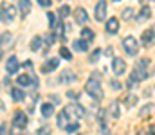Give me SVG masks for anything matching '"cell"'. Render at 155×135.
<instances>
[{"instance_id":"cell-36","label":"cell","mask_w":155,"mask_h":135,"mask_svg":"<svg viewBox=\"0 0 155 135\" xmlns=\"http://www.w3.org/2000/svg\"><path fill=\"white\" fill-rule=\"evenodd\" d=\"M110 85H112V88H114V90L121 88V83H119V81H116V79H112V81H110Z\"/></svg>"},{"instance_id":"cell-30","label":"cell","mask_w":155,"mask_h":135,"mask_svg":"<svg viewBox=\"0 0 155 135\" xmlns=\"http://www.w3.org/2000/svg\"><path fill=\"white\" fill-rule=\"evenodd\" d=\"M148 63H150V61H148V58H141V59L135 63V67H137V69H146V67H148Z\"/></svg>"},{"instance_id":"cell-5","label":"cell","mask_w":155,"mask_h":135,"mask_svg":"<svg viewBox=\"0 0 155 135\" xmlns=\"http://www.w3.org/2000/svg\"><path fill=\"white\" fill-rule=\"evenodd\" d=\"M18 67H20V63H18L16 56H11V58L5 59V72H7V74H16Z\"/></svg>"},{"instance_id":"cell-7","label":"cell","mask_w":155,"mask_h":135,"mask_svg":"<svg viewBox=\"0 0 155 135\" xmlns=\"http://www.w3.org/2000/svg\"><path fill=\"white\" fill-rule=\"evenodd\" d=\"M94 14H96V20H97V22H103L105 16H107V2H97Z\"/></svg>"},{"instance_id":"cell-29","label":"cell","mask_w":155,"mask_h":135,"mask_svg":"<svg viewBox=\"0 0 155 135\" xmlns=\"http://www.w3.org/2000/svg\"><path fill=\"white\" fill-rule=\"evenodd\" d=\"M69 13H71V7H69V5H61V7L58 9V14H60L61 18H65Z\"/></svg>"},{"instance_id":"cell-6","label":"cell","mask_w":155,"mask_h":135,"mask_svg":"<svg viewBox=\"0 0 155 135\" xmlns=\"http://www.w3.org/2000/svg\"><path fill=\"white\" fill-rule=\"evenodd\" d=\"M13 124H15V128H25L27 126V115L24 112H15Z\"/></svg>"},{"instance_id":"cell-14","label":"cell","mask_w":155,"mask_h":135,"mask_svg":"<svg viewBox=\"0 0 155 135\" xmlns=\"http://www.w3.org/2000/svg\"><path fill=\"white\" fill-rule=\"evenodd\" d=\"M16 9H20V14L25 16V14L31 11V2H29V0H22V2H18V7H16Z\"/></svg>"},{"instance_id":"cell-34","label":"cell","mask_w":155,"mask_h":135,"mask_svg":"<svg viewBox=\"0 0 155 135\" xmlns=\"http://www.w3.org/2000/svg\"><path fill=\"white\" fill-rule=\"evenodd\" d=\"M67 132H71V133H74L76 130H79V124L78 123H71V124H67V128H65Z\"/></svg>"},{"instance_id":"cell-39","label":"cell","mask_w":155,"mask_h":135,"mask_svg":"<svg viewBox=\"0 0 155 135\" xmlns=\"http://www.w3.org/2000/svg\"><path fill=\"white\" fill-rule=\"evenodd\" d=\"M150 133H152V135H155V126H152V128H150Z\"/></svg>"},{"instance_id":"cell-32","label":"cell","mask_w":155,"mask_h":135,"mask_svg":"<svg viewBox=\"0 0 155 135\" xmlns=\"http://www.w3.org/2000/svg\"><path fill=\"white\" fill-rule=\"evenodd\" d=\"M150 112H152V104H146V106H144V108L139 112V117H143V119H144V117H146Z\"/></svg>"},{"instance_id":"cell-12","label":"cell","mask_w":155,"mask_h":135,"mask_svg":"<svg viewBox=\"0 0 155 135\" xmlns=\"http://www.w3.org/2000/svg\"><path fill=\"white\" fill-rule=\"evenodd\" d=\"M117 31H119V20L117 18H108L107 20V33L116 34Z\"/></svg>"},{"instance_id":"cell-40","label":"cell","mask_w":155,"mask_h":135,"mask_svg":"<svg viewBox=\"0 0 155 135\" xmlns=\"http://www.w3.org/2000/svg\"><path fill=\"white\" fill-rule=\"evenodd\" d=\"M0 59H2V47H0Z\"/></svg>"},{"instance_id":"cell-37","label":"cell","mask_w":155,"mask_h":135,"mask_svg":"<svg viewBox=\"0 0 155 135\" xmlns=\"http://www.w3.org/2000/svg\"><path fill=\"white\" fill-rule=\"evenodd\" d=\"M38 4L41 5V7H49L52 2H51V0H38Z\"/></svg>"},{"instance_id":"cell-31","label":"cell","mask_w":155,"mask_h":135,"mask_svg":"<svg viewBox=\"0 0 155 135\" xmlns=\"http://www.w3.org/2000/svg\"><path fill=\"white\" fill-rule=\"evenodd\" d=\"M99 54H101V50H99V49H96V50H94V52L90 54L88 61H90V63H96V61H97V58H99Z\"/></svg>"},{"instance_id":"cell-35","label":"cell","mask_w":155,"mask_h":135,"mask_svg":"<svg viewBox=\"0 0 155 135\" xmlns=\"http://www.w3.org/2000/svg\"><path fill=\"white\" fill-rule=\"evenodd\" d=\"M49 133H51V126H41L36 132V135H49Z\"/></svg>"},{"instance_id":"cell-28","label":"cell","mask_w":155,"mask_h":135,"mask_svg":"<svg viewBox=\"0 0 155 135\" xmlns=\"http://www.w3.org/2000/svg\"><path fill=\"white\" fill-rule=\"evenodd\" d=\"M60 56H61V58H65V59H71V58H72V54H71V50H69V49H67L65 45H63V47L60 49Z\"/></svg>"},{"instance_id":"cell-3","label":"cell","mask_w":155,"mask_h":135,"mask_svg":"<svg viewBox=\"0 0 155 135\" xmlns=\"http://www.w3.org/2000/svg\"><path fill=\"white\" fill-rule=\"evenodd\" d=\"M15 16H16V7L15 5H2V13H0V18H2V22H5V24H11L13 20H15Z\"/></svg>"},{"instance_id":"cell-24","label":"cell","mask_w":155,"mask_h":135,"mask_svg":"<svg viewBox=\"0 0 155 135\" xmlns=\"http://www.w3.org/2000/svg\"><path fill=\"white\" fill-rule=\"evenodd\" d=\"M11 94H13V99H15L16 103L24 99V90H22V88H13V92H11Z\"/></svg>"},{"instance_id":"cell-17","label":"cell","mask_w":155,"mask_h":135,"mask_svg":"<svg viewBox=\"0 0 155 135\" xmlns=\"http://www.w3.org/2000/svg\"><path fill=\"white\" fill-rule=\"evenodd\" d=\"M108 114H110L112 117H116V119L121 115V112H119V103H117V101H112V103H110V106H108Z\"/></svg>"},{"instance_id":"cell-21","label":"cell","mask_w":155,"mask_h":135,"mask_svg":"<svg viewBox=\"0 0 155 135\" xmlns=\"http://www.w3.org/2000/svg\"><path fill=\"white\" fill-rule=\"evenodd\" d=\"M67 124H69V117L63 112H60V115H58V128H67Z\"/></svg>"},{"instance_id":"cell-18","label":"cell","mask_w":155,"mask_h":135,"mask_svg":"<svg viewBox=\"0 0 155 135\" xmlns=\"http://www.w3.org/2000/svg\"><path fill=\"white\" fill-rule=\"evenodd\" d=\"M58 65H60V59L52 58V59H49V61L43 65V70H45V72H49V70H54V69H58Z\"/></svg>"},{"instance_id":"cell-1","label":"cell","mask_w":155,"mask_h":135,"mask_svg":"<svg viewBox=\"0 0 155 135\" xmlns=\"http://www.w3.org/2000/svg\"><path fill=\"white\" fill-rule=\"evenodd\" d=\"M85 88H87V92L96 99V101H101L103 99V88H101V83L97 81V79H88L87 81V85H85Z\"/></svg>"},{"instance_id":"cell-11","label":"cell","mask_w":155,"mask_h":135,"mask_svg":"<svg viewBox=\"0 0 155 135\" xmlns=\"http://www.w3.org/2000/svg\"><path fill=\"white\" fill-rule=\"evenodd\" d=\"M143 43L146 45V47H150L152 43H155V31L153 29H148V31L143 33Z\"/></svg>"},{"instance_id":"cell-27","label":"cell","mask_w":155,"mask_h":135,"mask_svg":"<svg viewBox=\"0 0 155 135\" xmlns=\"http://www.w3.org/2000/svg\"><path fill=\"white\" fill-rule=\"evenodd\" d=\"M47 16H49V24H51L54 29H60V25H58V20H56V14H54V13H49Z\"/></svg>"},{"instance_id":"cell-20","label":"cell","mask_w":155,"mask_h":135,"mask_svg":"<svg viewBox=\"0 0 155 135\" xmlns=\"http://www.w3.org/2000/svg\"><path fill=\"white\" fill-rule=\"evenodd\" d=\"M52 114H54V104L45 103V104L41 106V115H43V117H51Z\"/></svg>"},{"instance_id":"cell-2","label":"cell","mask_w":155,"mask_h":135,"mask_svg":"<svg viewBox=\"0 0 155 135\" xmlns=\"http://www.w3.org/2000/svg\"><path fill=\"white\" fill-rule=\"evenodd\" d=\"M63 114H65L69 119L78 121L79 117H83V115H85V110H83V106H81V104H78V103H71V104H67V106L63 108Z\"/></svg>"},{"instance_id":"cell-19","label":"cell","mask_w":155,"mask_h":135,"mask_svg":"<svg viewBox=\"0 0 155 135\" xmlns=\"http://www.w3.org/2000/svg\"><path fill=\"white\" fill-rule=\"evenodd\" d=\"M16 81H18V85H20V87H27V85H31L35 79H33V78H29L27 74H20Z\"/></svg>"},{"instance_id":"cell-25","label":"cell","mask_w":155,"mask_h":135,"mask_svg":"<svg viewBox=\"0 0 155 135\" xmlns=\"http://www.w3.org/2000/svg\"><path fill=\"white\" fill-rule=\"evenodd\" d=\"M40 47H41V38L40 36H35L33 42H31V49L33 50H40Z\"/></svg>"},{"instance_id":"cell-13","label":"cell","mask_w":155,"mask_h":135,"mask_svg":"<svg viewBox=\"0 0 155 135\" xmlns=\"http://www.w3.org/2000/svg\"><path fill=\"white\" fill-rule=\"evenodd\" d=\"M150 14H152V9H150V5H143V9L139 11L137 22H144V20H148V18H150Z\"/></svg>"},{"instance_id":"cell-26","label":"cell","mask_w":155,"mask_h":135,"mask_svg":"<svg viewBox=\"0 0 155 135\" xmlns=\"http://www.w3.org/2000/svg\"><path fill=\"white\" fill-rule=\"evenodd\" d=\"M121 16H123V20H132V16H134V9H132V7H126V9L123 11Z\"/></svg>"},{"instance_id":"cell-22","label":"cell","mask_w":155,"mask_h":135,"mask_svg":"<svg viewBox=\"0 0 155 135\" xmlns=\"http://www.w3.org/2000/svg\"><path fill=\"white\" fill-rule=\"evenodd\" d=\"M74 49H76L78 52H85V50L88 49V43L83 42V40H76V42H74Z\"/></svg>"},{"instance_id":"cell-33","label":"cell","mask_w":155,"mask_h":135,"mask_svg":"<svg viewBox=\"0 0 155 135\" xmlns=\"http://www.w3.org/2000/svg\"><path fill=\"white\" fill-rule=\"evenodd\" d=\"M9 42H11V34L9 33H5V34L0 36V45H7Z\"/></svg>"},{"instance_id":"cell-8","label":"cell","mask_w":155,"mask_h":135,"mask_svg":"<svg viewBox=\"0 0 155 135\" xmlns=\"http://www.w3.org/2000/svg\"><path fill=\"white\" fill-rule=\"evenodd\" d=\"M112 69H114V72H116L117 76L124 74V70H126V63H124V59H121V58H114V61H112Z\"/></svg>"},{"instance_id":"cell-23","label":"cell","mask_w":155,"mask_h":135,"mask_svg":"<svg viewBox=\"0 0 155 135\" xmlns=\"http://www.w3.org/2000/svg\"><path fill=\"white\" fill-rule=\"evenodd\" d=\"M135 103H137V95H135V94H128V95L124 97V104H126L128 108H130V106H134Z\"/></svg>"},{"instance_id":"cell-10","label":"cell","mask_w":155,"mask_h":135,"mask_svg":"<svg viewBox=\"0 0 155 135\" xmlns=\"http://www.w3.org/2000/svg\"><path fill=\"white\" fill-rule=\"evenodd\" d=\"M74 20H76L78 24H87L88 22V14H87V11L83 7H78L76 11H74Z\"/></svg>"},{"instance_id":"cell-16","label":"cell","mask_w":155,"mask_h":135,"mask_svg":"<svg viewBox=\"0 0 155 135\" xmlns=\"http://www.w3.org/2000/svg\"><path fill=\"white\" fill-rule=\"evenodd\" d=\"M60 79H61L63 83H72V81H76V74H74L72 70H65Z\"/></svg>"},{"instance_id":"cell-4","label":"cell","mask_w":155,"mask_h":135,"mask_svg":"<svg viewBox=\"0 0 155 135\" xmlns=\"http://www.w3.org/2000/svg\"><path fill=\"white\" fill-rule=\"evenodd\" d=\"M123 47H124V50H126L130 56H135L137 50H139V43H137V40H135L134 36H126V38L123 40Z\"/></svg>"},{"instance_id":"cell-15","label":"cell","mask_w":155,"mask_h":135,"mask_svg":"<svg viewBox=\"0 0 155 135\" xmlns=\"http://www.w3.org/2000/svg\"><path fill=\"white\" fill-rule=\"evenodd\" d=\"M81 40H83V42H87V43H88V42H92V40H94V31H92V29H88V27H85V29L81 31Z\"/></svg>"},{"instance_id":"cell-38","label":"cell","mask_w":155,"mask_h":135,"mask_svg":"<svg viewBox=\"0 0 155 135\" xmlns=\"http://www.w3.org/2000/svg\"><path fill=\"white\" fill-rule=\"evenodd\" d=\"M0 135H7V124L5 123H2V126H0Z\"/></svg>"},{"instance_id":"cell-9","label":"cell","mask_w":155,"mask_h":135,"mask_svg":"<svg viewBox=\"0 0 155 135\" xmlns=\"http://www.w3.org/2000/svg\"><path fill=\"white\" fill-rule=\"evenodd\" d=\"M148 78V72H146V69H137V67H134V72H132V81H143V79H146Z\"/></svg>"}]
</instances>
